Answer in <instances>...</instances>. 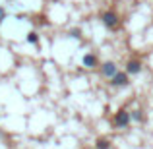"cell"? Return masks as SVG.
<instances>
[{
  "instance_id": "6da1fadb",
  "label": "cell",
  "mask_w": 153,
  "mask_h": 149,
  "mask_svg": "<svg viewBox=\"0 0 153 149\" xmlns=\"http://www.w3.org/2000/svg\"><path fill=\"white\" fill-rule=\"evenodd\" d=\"M130 124H132V114L128 108L122 107L112 114V126L116 130H126V128H130Z\"/></svg>"
},
{
  "instance_id": "7a4b0ae2",
  "label": "cell",
  "mask_w": 153,
  "mask_h": 149,
  "mask_svg": "<svg viewBox=\"0 0 153 149\" xmlns=\"http://www.w3.org/2000/svg\"><path fill=\"white\" fill-rule=\"evenodd\" d=\"M120 21H122V19H120V16L116 14L114 10H105L101 14V23L108 31H116L120 27Z\"/></svg>"
},
{
  "instance_id": "3957f363",
  "label": "cell",
  "mask_w": 153,
  "mask_h": 149,
  "mask_svg": "<svg viewBox=\"0 0 153 149\" xmlns=\"http://www.w3.org/2000/svg\"><path fill=\"white\" fill-rule=\"evenodd\" d=\"M99 72H101V76L105 79H112L120 70H118V66H116L114 60H107V62H103L101 66H99Z\"/></svg>"
},
{
  "instance_id": "277c9868",
  "label": "cell",
  "mask_w": 153,
  "mask_h": 149,
  "mask_svg": "<svg viewBox=\"0 0 153 149\" xmlns=\"http://www.w3.org/2000/svg\"><path fill=\"white\" fill-rule=\"evenodd\" d=\"M143 70V62L140 58H130L126 62V66H124V72H126L128 76H140Z\"/></svg>"
},
{
  "instance_id": "5b68a950",
  "label": "cell",
  "mask_w": 153,
  "mask_h": 149,
  "mask_svg": "<svg viewBox=\"0 0 153 149\" xmlns=\"http://www.w3.org/2000/svg\"><path fill=\"white\" fill-rule=\"evenodd\" d=\"M82 66L85 68V70H95V68L101 66V62H99V56L95 54V52H85L82 58Z\"/></svg>"
},
{
  "instance_id": "8992f818",
  "label": "cell",
  "mask_w": 153,
  "mask_h": 149,
  "mask_svg": "<svg viewBox=\"0 0 153 149\" xmlns=\"http://www.w3.org/2000/svg\"><path fill=\"white\" fill-rule=\"evenodd\" d=\"M108 83H111L112 87H118V89H122V87H128L132 82H130V76H128L126 72H118V74H116L112 79H108Z\"/></svg>"
},
{
  "instance_id": "52a82bcc",
  "label": "cell",
  "mask_w": 153,
  "mask_h": 149,
  "mask_svg": "<svg viewBox=\"0 0 153 149\" xmlns=\"http://www.w3.org/2000/svg\"><path fill=\"white\" fill-rule=\"evenodd\" d=\"M130 114H132V122H140V124L146 122V112L142 108H134V110H130Z\"/></svg>"
},
{
  "instance_id": "ba28073f",
  "label": "cell",
  "mask_w": 153,
  "mask_h": 149,
  "mask_svg": "<svg viewBox=\"0 0 153 149\" xmlns=\"http://www.w3.org/2000/svg\"><path fill=\"white\" fill-rule=\"evenodd\" d=\"M39 39H41V37H39V33H37V31H27V35H25V41L27 43H29V45H39Z\"/></svg>"
},
{
  "instance_id": "9c48e42d",
  "label": "cell",
  "mask_w": 153,
  "mask_h": 149,
  "mask_svg": "<svg viewBox=\"0 0 153 149\" xmlns=\"http://www.w3.org/2000/svg\"><path fill=\"white\" fill-rule=\"evenodd\" d=\"M95 149H111V139L108 138H97Z\"/></svg>"
},
{
  "instance_id": "30bf717a",
  "label": "cell",
  "mask_w": 153,
  "mask_h": 149,
  "mask_svg": "<svg viewBox=\"0 0 153 149\" xmlns=\"http://www.w3.org/2000/svg\"><path fill=\"white\" fill-rule=\"evenodd\" d=\"M68 37H70V39H76V41H82V29H79V27H74V29H70Z\"/></svg>"
},
{
  "instance_id": "8fae6325",
  "label": "cell",
  "mask_w": 153,
  "mask_h": 149,
  "mask_svg": "<svg viewBox=\"0 0 153 149\" xmlns=\"http://www.w3.org/2000/svg\"><path fill=\"white\" fill-rule=\"evenodd\" d=\"M35 23H37V25H51V21L45 16H37V18H35Z\"/></svg>"
},
{
  "instance_id": "7c38bea8",
  "label": "cell",
  "mask_w": 153,
  "mask_h": 149,
  "mask_svg": "<svg viewBox=\"0 0 153 149\" xmlns=\"http://www.w3.org/2000/svg\"><path fill=\"white\" fill-rule=\"evenodd\" d=\"M6 19V8L4 6H0V25H2V21Z\"/></svg>"
}]
</instances>
